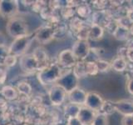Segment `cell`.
I'll use <instances>...</instances> for the list:
<instances>
[{
    "label": "cell",
    "instance_id": "obj_36",
    "mask_svg": "<svg viewBox=\"0 0 133 125\" xmlns=\"http://www.w3.org/2000/svg\"><path fill=\"white\" fill-rule=\"evenodd\" d=\"M86 125H91V124H86Z\"/></svg>",
    "mask_w": 133,
    "mask_h": 125
},
{
    "label": "cell",
    "instance_id": "obj_15",
    "mask_svg": "<svg viewBox=\"0 0 133 125\" xmlns=\"http://www.w3.org/2000/svg\"><path fill=\"white\" fill-rule=\"evenodd\" d=\"M128 63L129 62L127 60V58L117 56L111 62V68L116 72L122 73L127 69Z\"/></svg>",
    "mask_w": 133,
    "mask_h": 125
},
{
    "label": "cell",
    "instance_id": "obj_28",
    "mask_svg": "<svg viewBox=\"0 0 133 125\" xmlns=\"http://www.w3.org/2000/svg\"><path fill=\"white\" fill-rule=\"evenodd\" d=\"M17 62V58H16V56L14 55H12V54H8V55L6 57V58L4 59L3 61V64H6L7 66L8 67H12L14 66Z\"/></svg>",
    "mask_w": 133,
    "mask_h": 125
},
{
    "label": "cell",
    "instance_id": "obj_7",
    "mask_svg": "<svg viewBox=\"0 0 133 125\" xmlns=\"http://www.w3.org/2000/svg\"><path fill=\"white\" fill-rule=\"evenodd\" d=\"M66 92L62 87L54 84L49 90V99L53 105H61L66 98Z\"/></svg>",
    "mask_w": 133,
    "mask_h": 125
},
{
    "label": "cell",
    "instance_id": "obj_6",
    "mask_svg": "<svg viewBox=\"0 0 133 125\" xmlns=\"http://www.w3.org/2000/svg\"><path fill=\"white\" fill-rule=\"evenodd\" d=\"M72 51L78 61H85L91 52V47L88 41L77 40L72 46Z\"/></svg>",
    "mask_w": 133,
    "mask_h": 125
},
{
    "label": "cell",
    "instance_id": "obj_13",
    "mask_svg": "<svg viewBox=\"0 0 133 125\" xmlns=\"http://www.w3.org/2000/svg\"><path fill=\"white\" fill-rule=\"evenodd\" d=\"M20 66L24 71H33L39 69V65L33 55H24L20 59Z\"/></svg>",
    "mask_w": 133,
    "mask_h": 125
},
{
    "label": "cell",
    "instance_id": "obj_29",
    "mask_svg": "<svg viewBox=\"0 0 133 125\" xmlns=\"http://www.w3.org/2000/svg\"><path fill=\"white\" fill-rule=\"evenodd\" d=\"M122 125H133V115L131 116H123L121 120Z\"/></svg>",
    "mask_w": 133,
    "mask_h": 125
},
{
    "label": "cell",
    "instance_id": "obj_3",
    "mask_svg": "<svg viewBox=\"0 0 133 125\" xmlns=\"http://www.w3.org/2000/svg\"><path fill=\"white\" fill-rule=\"evenodd\" d=\"M78 81L79 79L75 76L72 69H68L63 73L55 84L62 87L66 92V93H68L69 92L78 87Z\"/></svg>",
    "mask_w": 133,
    "mask_h": 125
},
{
    "label": "cell",
    "instance_id": "obj_22",
    "mask_svg": "<svg viewBox=\"0 0 133 125\" xmlns=\"http://www.w3.org/2000/svg\"><path fill=\"white\" fill-rule=\"evenodd\" d=\"M2 94L5 98L8 100H14L18 97V92L14 88L6 86L2 89Z\"/></svg>",
    "mask_w": 133,
    "mask_h": 125
},
{
    "label": "cell",
    "instance_id": "obj_2",
    "mask_svg": "<svg viewBox=\"0 0 133 125\" xmlns=\"http://www.w3.org/2000/svg\"><path fill=\"white\" fill-rule=\"evenodd\" d=\"M7 32L8 35L18 39L28 35V26L25 21L18 18H12L7 23Z\"/></svg>",
    "mask_w": 133,
    "mask_h": 125
},
{
    "label": "cell",
    "instance_id": "obj_30",
    "mask_svg": "<svg viewBox=\"0 0 133 125\" xmlns=\"http://www.w3.org/2000/svg\"><path fill=\"white\" fill-rule=\"evenodd\" d=\"M9 54V50H8L3 45L0 46V61L3 63L6 57Z\"/></svg>",
    "mask_w": 133,
    "mask_h": 125
},
{
    "label": "cell",
    "instance_id": "obj_34",
    "mask_svg": "<svg viewBox=\"0 0 133 125\" xmlns=\"http://www.w3.org/2000/svg\"><path fill=\"white\" fill-rule=\"evenodd\" d=\"M6 79V73L5 71L0 68V84H3Z\"/></svg>",
    "mask_w": 133,
    "mask_h": 125
},
{
    "label": "cell",
    "instance_id": "obj_18",
    "mask_svg": "<svg viewBox=\"0 0 133 125\" xmlns=\"http://www.w3.org/2000/svg\"><path fill=\"white\" fill-rule=\"evenodd\" d=\"M80 108H81V106H78V105H77V104L68 103L65 106V108H64V115L66 117V118L68 119L71 118L77 117Z\"/></svg>",
    "mask_w": 133,
    "mask_h": 125
},
{
    "label": "cell",
    "instance_id": "obj_10",
    "mask_svg": "<svg viewBox=\"0 0 133 125\" xmlns=\"http://www.w3.org/2000/svg\"><path fill=\"white\" fill-rule=\"evenodd\" d=\"M116 112L123 116L133 115V101L128 99H122L114 102Z\"/></svg>",
    "mask_w": 133,
    "mask_h": 125
},
{
    "label": "cell",
    "instance_id": "obj_1",
    "mask_svg": "<svg viewBox=\"0 0 133 125\" xmlns=\"http://www.w3.org/2000/svg\"><path fill=\"white\" fill-rule=\"evenodd\" d=\"M63 68L57 64H52L50 66H46L42 69L37 74V77L42 84H50V83H56L57 81L61 78L64 73Z\"/></svg>",
    "mask_w": 133,
    "mask_h": 125
},
{
    "label": "cell",
    "instance_id": "obj_16",
    "mask_svg": "<svg viewBox=\"0 0 133 125\" xmlns=\"http://www.w3.org/2000/svg\"><path fill=\"white\" fill-rule=\"evenodd\" d=\"M104 35V28L99 26V25L91 23L90 27L89 39L93 41H98L102 39Z\"/></svg>",
    "mask_w": 133,
    "mask_h": 125
},
{
    "label": "cell",
    "instance_id": "obj_23",
    "mask_svg": "<svg viewBox=\"0 0 133 125\" xmlns=\"http://www.w3.org/2000/svg\"><path fill=\"white\" fill-rule=\"evenodd\" d=\"M85 68L87 76H94L99 73L97 64L94 61H85Z\"/></svg>",
    "mask_w": 133,
    "mask_h": 125
},
{
    "label": "cell",
    "instance_id": "obj_5",
    "mask_svg": "<svg viewBox=\"0 0 133 125\" xmlns=\"http://www.w3.org/2000/svg\"><path fill=\"white\" fill-rule=\"evenodd\" d=\"M78 62L77 58L75 57L72 49H66L62 51L58 55L57 64L62 68L65 69H72Z\"/></svg>",
    "mask_w": 133,
    "mask_h": 125
},
{
    "label": "cell",
    "instance_id": "obj_17",
    "mask_svg": "<svg viewBox=\"0 0 133 125\" xmlns=\"http://www.w3.org/2000/svg\"><path fill=\"white\" fill-rule=\"evenodd\" d=\"M32 55L35 58V59L37 60L41 70L44 68L46 67L45 64L47 63V60H48V55H47V53H46V52L44 51V49L41 48H36L34 53H32Z\"/></svg>",
    "mask_w": 133,
    "mask_h": 125
},
{
    "label": "cell",
    "instance_id": "obj_11",
    "mask_svg": "<svg viewBox=\"0 0 133 125\" xmlns=\"http://www.w3.org/2000/svg\"><path fill=\"white\" fill-rule=\"evenodd\" d=\"M55 37L54 28L52 27H43L37 31L35 34V39L41 43H47Z\"/></svg>",
    "mask_w": 133,
    "mask_h": 125
},
{
    "label": "cell",
    "instance_id": "obj_24",
    "mask_svg": "<svg viewBox=\"0 0 133 125\" xmlns=\"http://www.w3.org/2000/svg\"><path fill=\"white\" fill-rule=\"evenodd\" d=\"M77 12L79 15V17H81V18H88L89 15L91 14V9L88 4H87V3L80 4L77 8Z\"/></svg>",
    "mask_w": 133,
    "mask_h": 125
},
{
    "label": "cell",
    "instance_id": "obj_33",
    "mask_svg": "<svg viewBox=\"0 0 133 125\" xmlns=\"http://www.w3.org/2000/svg\"><path fill=\"white\" fill-rule=\"evenodd\" d=\"M127 59L129 63H133V47H127Z\"/></svg>",
    "mask_w": 133,
    "mask_h": 125
},
{
    "label": "cell",
    "instance_id": "obj_32",
    "mask_svg": "<svg viewBox=\"0 0 133 125\" xmlns=\"http://www.w3.org/2000/svg\"><path fill=\"white\" fill-rule=\"evenodd\" d=\"M66 124L68 125H83L81 121L77 118V117L66 119Z\"/></svg>",
    "mask_w": 133,
    "mask_h": 125
},
{
    "label": "cell",
    "instance_id": "obj_9",
    "mask_svg": "<svg viewBox=\"0 0 133 125\" xmlns=\"http://www.w3.org/2000/svg\"><path fill=\"white\" fill-rule=\"evenodd\" d=\"M87 93V92L77 87L72 91L69 92L68 95H66V97H68V99L70 103L77 104V105L82 107L85 105Z\"/></svg>",
    "mask_w": 133,
    "mask_h": 125
},
{
    "label": "cell",
    "instance_id": "obj_31",
    "mask_svg": "<svg viewBox=\"0 0 133 125\" xmlns=\"http://www.w3.org/2000/svg\"><path fill=\"white\" fill-rule=\"evenodd\" d=\"M127 89L129 92V93L133 95V75L132 74L131 77H129L127 82Z\"/></svg>",
    "mask_w": 133,
    "mask_h": 125
},
{
    "label": "cell",
    "instance_id": "obj_14",
    "mask_svg": "<svg viewBox=\"0 0 133 125\" xmlns=\"http://www.w3.org/2000/svg\"><path fill=\"white\" fill-rule=\"evenodd\" d=\"M18 10V3L15 1H0V14L4 17L14 15Z\"/></svg>",
    "mask_w": 133,
    "mask_h": 125
},
{
    "label": "cell",
    "instance_id": "obj_12",
    "mask_svg": "<svg viewBox=\"0 0 133 125\" xmlns=\"http://www.w3.org/2000/svg\"><path fill=\"white\" fill-rule=\"evenodd\" d=\"M97 114V112L90 109V108H87L86 106H82L80 110H79L77 118L81 121L83 125L91 124Z\"/></svg>",
    "mask_w": 133,
    "mask_h": 125
},
{
    "label": "cell",
    "instance_id": "obj_8",
    "mask_svg": "<svg viewBox=\"0 0 133 125\" xmlns=\"http://www.w3.org/2000/svg\"><path fill=\"white\" fill-rule=\"evenodd\" d=\"M103 103L104 99L100 94L95 93V92H88L87 93V98L84 106L98 113L99 110L101 109Z\"/></svg>",
    "mask_w": 133,
    "mask_h": 125
},
{
    "label": "cell",
    "instance_id": "obj_35",
    "mask_svg": "<svg viewBox=\"0 0 133 125\" xmlns=\"http://www.w3.org/2000/svg\"><path fill=\"white\" fill-rule=\"evenodd\" d=\"M129 31H130V34H131L133 36V24L130 27V28H129Z\"/></svg>",
    "mask_w": 133,
    "mask_h": 125
},
{
    "label": "cell",
    "instance_id": "obj_4",
    "mask_svg": "<svg viewBox=\"0 0 133 125\" xmlns=\"http://www.w3.org/2000/svg\"><path fill=\"white\" fill-rule=\"evenodd\" d=\"M32 37L30 35H26L23 37H20L18 39H15L12 42L10 48H9V53L14 56H19L23 54L26 50L28 48L29 45L31 44Z\"/></svg>",
    "mask_w": 133,
    "mask_h": 125
},
{
    "label": "cell",
    "instance_id": "obj_21",
    "mask_svg": "<svg viewBox=\"0 0 133 125\" xmlns=\"http://www.w3.org/2000/svg\"><path fill=\"white\" fill-rule=\"evenodd\" d=\"M116 112L115 109V104L114 102L110 101V100H104V103L101 108V109L99 110V114H102L104 115L109 116L114 114Z\"/></svg>",
    "mask_w": 133,
    "mask_h": 125
},
{
    "label": "cell",
    "instance_id": "obj_25",
    "mask_svg": "<svg viewBox=\"0 0 133 125\" xmlns=\"http://www.w3.org/2000/svg\"><path fill=\"white\" fill-rule=\"evenodd\" d=\"M108 116L97 113L91 125H108Z\"/></svg>",
    "mask_w": 133,
    "mask_h": 125
},
{
    "label": "cell",
    "instance_id": "obj_26",
    "mask_svg": "<svg viewBox=\"0 0 133 125\" xmlns=\"http://www.w3.org/2000/svg\"><path fill=\"white\" fill-rule=\"evenodd\" d=\"M96 64H97V68L99 73H105L109 71L111 68V63L107 62L106 60L103 59H98L97 61H96Z\"/></svg>",
    "mask_w": 133,
    "mask_h": 125
},
{
    "label": "cell",
    "instance_id": "obj_20",
    "mask_svg": "<svg viewBox=\"0 0 133 125\" xmlns=\"http://www.w3.org/2000/svg\"><path fill=\"white\" fill-rule=\"evenodd\" d=\"M72 72L78 79L87 77L85 68V61H78L72 68Z\"/></svg>",
    "mask_w": 133,
    "mask_h": 125
},
{
    "label": "cell",
    "instance_id": "obj_27",
    "mask_svg": "<svg viewBox=\"0 0 133 125\" xmlns=\"http://www.w3.org/2000/svg\"><path fill=\"white\" fill-rule=\"evenodd\" d=\"M18 90L21 93L28 95V94H30V93H31L32 88H31L30 85L28 84V83H25V82H22L18 85Z\"/></svg>",
    "mask_w": 133,
    "mask_h": 125
},
{
    "label": "cell",
    "instance_id": "obj_19",
    "mask_svg": "<svg viewBox=\"0 0 133 125\" xmlns=\"http://www.w3.org/2000/svg\"><path fill=\"white\" fill-rule=\"evenodd\" d=\"M112 34L117 40L124 41L128 39L129 35H130V31H129V28L121 26V25L118 24Z\"/></svg>",
    "mask_w": 133,
    "mask_h": 125
}]
</instances>
